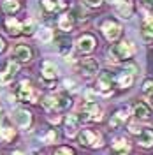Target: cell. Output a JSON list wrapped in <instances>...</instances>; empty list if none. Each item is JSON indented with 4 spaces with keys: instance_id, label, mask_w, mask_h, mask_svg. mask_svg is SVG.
<instances>
[{
    "instance_id": "6da1fadb",
    "label": "cell",
    "mask_w": 153,
    "mask_h": 155,
    "mask_svg": "<svg viewBox=\"0 0 153 155\" xmlns=\"http://www.w3.org/2000/svg\"><path fill=\"white\" fill-rule=\"evenodd\" d=\"M134 53H135V48H134V44H132L130 41H122V42L115 44L113 48L107 51L109 60H113V62H122V60H127V58L132 57Z\"/></svg>"
},
{
    "instance_id": "7a4b0ae2",
    "label": "cell",
    "mask_w": 153,
    "mask_h": 155,
    "mask_svg": "<svg viewBox=\"0 0 153 155\" xmlns=\"http://www.w3.org/2000/svg\"><path fill=\"white\" fill-rule=\"evenodd\" d=\"M14 97L18 101H23V102H27V101L28 102H37L39 92L30 87V81H21L14 90Z\"/></svg>"
},
{
    "instance_id": "3957f363",
    "label": "cell",
    "mask_w": 153,
    "mask_h": 155,
    "mask_svg": "<svg viewBox=\"0 0 153 155\" xmlns=\"http://www.w3.org/2000/svg\"><path fill=\"white\" fill-rule=\"evenodd\" d=\"M79 141L81 145L85 146H90V148H100L104 145L102 143V136L95 132V130H90V129H83L81 134H79Z\"/></svg>"
},
{
    "instance_id": "277c9868",
    "label": "cell",
    "mask_w": 153,
    "mask_h": 155,
    "mask_svg": "<svg viewBox=\"0 0 153 155\" xmlns=\"http://www.w3.org/2000/svg\"><path fill=\"white\" fill-rule=\"evenodd\" d=\"M12 118H14V122H16V125L19 129H28L32 125V113H30L28 109H23V107H18V109H14V113H12Z\"/></svg>"
},
{
    "instance_id": "5b68a950",
    "label": "cell",
    "mask_w": 153,
    "mask_h": 155,
    "mask_svg": "<svg viewBox=\"0 0 153 155\" xmlns=\"http://www.w3.org/2000/svg\"><path fill=\"white\" fill-rule=\"evenodd\" d=\"M97 90L102 94V95H109L111 92H113V76H111V72H100V76L97 79Z\"/></svg>"
},
{
    "instance_id": "8992f818",
    "label": "cell",
    "mask_w": 153,
    "mask_h": 155,
    "mask_svg": "<svg viewBox=\"0 0 153 155\" xmlns=\"http://www.w3.org/2000/svg\"><path fill=\"white\" fill-rule=\"evenodd\" d=\"M102 34L106 35L107 41H116L122 34V27H120V23H116L113 19H107L102 25Z\"/></svg>"
},
{
    "instance_id": "52a82bcc",
    "label": "cell",
    "mask_w": 153,
    "mask_h": 155,
    "mask_svg": "<svg viewBox=\"0 0 153 155\" xmlns=\"http://www.w3.org/2000/svg\"><path fill=\"white\" fill-rule=\"evenodd\" d=\"M83 113H85V120H100L102 118V109L97 104V101H86L83 106Z\"/></svg>"
},
{
    "instance_id": "ba28073f",
    "label": "cell",
    "mask_w": 153,
    "mask_h": 155,
    "mask_svg": "<svg viewBox=\"0 0 153 155\" xmlns=\"http://www.w3.org/2000/svg\"><path fill=\"white\" fill-rule=\"evenodd\" d=\"M97 41L93 35H81V37L77 39V49L79 51H83V53H90V51H93V48H95Z\"/></svg>"
},
{
    "instance_id": "9c48e42d",
    "label": "cell",
    "mask_w": 153,
    "mask_h": 155,
    "mask_svg": "<svg viewBox=\"0 0 153 155\" xmlns=\"http://www.w3.org/2000/svg\"><path fill=\"white\" fill-rule=\"evenodd\" d=\"M79 124H81V118L77 115H69L65 118V134L70 137V136L77 134V129H79Z\"/></svg>"
},
{
    "instance_id": "30bf717a",
    "label": "cell",
    "mask_w": 153,
    "mask_h": 155,
    "mask_svg": "<svg viewBox=\"0 0 153 155\" xmlns=\"http://www.w3.org/2000/svg\"><path fill=\"white\" fill-rule=\"evenodd\" d=\"M16 72H18V64L11 60V62L5 64V69L0 72V78H2V81H4V83H9L11 79L16 76Z\"/></svg>"
},
{
    "instance_id": "8fae6325",
    "label": "cell",
    "mask_w": 153,
    "mask_h": 155,
    "mask_svg": "<svg viewBox=\"0 0 153 155\" xmlns=\"http://www.w3.org/2000/svg\"><path fill=\"white\" fill-rule=\"evenodd\" d=\"M58 76V69L57 65L53 64V62H44V65H42V78L46 79V81H53V79H57Z\"/></svg>"
},
{
    "instance_id": "7c38bea8",
    "label": "cell",
    "mask_w": 153,
    "mask_h": 155,
    "mask_svg": "<svg viewBox=\"0 0 153 155\" xmlns=\"http://www.w3.org/2000/svg\"><path fill=\"white\" fill-rule=\"evenodd\" d=\"M81 69H83V72H86L88 76H93V74L99 72V62L93 60V58H85L81 62Z\"/></svg>"
},
{
    "instance_id": "4fadbf2b",
    "label": "cell",
    "mask_w": 153,
    "mask_h": 155,
    "mask_svg": "<svg viewBox=\"0 0 153 155\" xmlns=\"http://www.w3.org/2000/svg\"><path fill=\"white\" fill-rule=\"evenodd\" d=\"M116 83L122 88H129L134 83V72H132V71H123V72H120L118 78H116Z\"/></svg>"
},
{
    "instance_id": "5bb4252c",
    "label": "cell",
    "mask_w": 153,
    "mask_h": 155,
    "mask_svg": "<svg viewBox=\"0 0 153 155\" xmlns=\"http://www.w3.org/2000/svg\"><path fill=\"white\" fill-rule=\"evenodd\" d=\"M14 55H16V58L19 62H30L32 60V49L28 46H25V44H19L14 49Z\"/></svg>"
},
{
    "instance_id": "9a60e30c",
    "label": "cell",
    "mask_w": 153,
    "mask_h": 155,
    "mask_svg": "<svg viewBox=\"0 0 153 155\" xmlns=\"http://www.w3.org/2000/svg\"><path fill=\"white\" fill-rule=\"evenodd\" d=\"M42 7L48 12H57L65 9V0H42Z\"/></svg>"
},
{
    "instance_id": "2e32d148",
    "label": "cell",
    "mask_w": 153,
    "mask_h": 155,
    "mask_svg": "<svg viewBox=\"0 0 153 155\" xmlns=\"http://www.w3.org/2000/svg\"><path fill=\"white\" fill-rule=\"evenodd\" d=\"M139 145L143 148L153 146V129H143L139 132Z\"/></svg>"
},
{
    "instance_id": "e0dca14e",
    "label": "cell",
    "mask_w": 153,
    "mask_h": 155,
    "mask_svg": "<svg viewBox=\"0 0 153 155\" xmlns=\"http://www.w3.org/2000/svg\"><path fill=\"white\" fill-rule=\"evenodd\" d=\"M118 14H120V18L123 19H130L132 18V2L130 0H125L122 4H118Z\"/></svg>"
},
{
    "instance_id": "ac0fdd59",
    "label": "cell",
    "mask_w": 153,
    "mask_h": 155,
    "mask_svg": "<svg viewBox=\"0 0 153 155\" xmlns=\"http://www.w3.org/2000/svg\"><path fill=\"white\" fill-rule=\"evenodd\" d=\"M127 116H129V111H127V107L125 109H118L115 115H113V118H111V122H109V125L113 127H120L122 124H123L125 120H127Z\"/></svg>"
},
{
    "instance_id": "d6986e66",
    "label": "cell",
    "mask_w": 153,
    "mask_h": 155,
    "mask_svg": "<svg viewBox=\"0 0 153 155\" xmlns=\"http://www.w3.org/2000/svg\"><path fill=\"white\" fill-rule=\"evenodd\" d=\"M134 115L137 120H148L150 118V107L143 102H137L134 106Z\"/></svg>"
},
{
    "instance_id": "ffe728a7",
    "label": "cell",
    "mask_w": 153,
    "mask_h": 155,
    "mask_svg": "<svg viewBox=\"0 0 153 155\" xmlns=\"http://www.w3.org/2000/svg\"><path fill=\"white\" fill-rule=\"evenodd\" d=\"M58 27H60V30H63V32L72 30V27H74V16H72V14H63V16H60Z\"/></svg>"
},
{
    "instance_id": "44dd1931",
    "label": "cell",
    "mask_w": 153,
    "mask_h": 155,
    "mask_svg": "<svg viewBox=\"0 0 153 155\" xmlns=\"http://www.w3.org/2000/svg\"><path fill=\"white\" fill-rule=\"evenodd\" d=\"M2 9L5 14H16L19 11V2L18 0H4L2 2Z\"/></svg>"
},
{
    "instance_id": "7402d4cb",
    "label": "cell",
    "mask_w": 153,
    "mask_h": 155,
    "mask_svg": "<svg viewBox=\"0 0 153 155\" xmlns=\"http://www.w3.org/2000/svg\"><path fill=\"white\" fill-rule=\"evenodd\" d=\"M5 27H7V32H9L11 35H18V34H21V25H19L18 19L7 18L5 19Z\"/></svg>"
},
{
    "instance_id": "603a6c76",
    "label": "cell",
    "mask_w": 153,
    "mask_h": 155,
    "mask_svg": "<svg viewBox=\"0 0 153 155\" xmlns=\"http://www.w3.org/2000/svg\"><path fill=\"white\" fill-rule=\"evenodd\" d=\"M143 37L148 42H153V18H148L143 25Z\"/></svg>"
},
{
    "instance_id": "cb8c5ba5",
    "label": "cell",
    "mask_w": 153,
    "mask_h": 155,
    "mask_svg": "<svg viewBox=\"0 0 153 155\" xmlns=\"http://www.w3.org/2000/svg\"><path fill=\"white\" fill-rule=\"evenodd\" d=\"M70 104H72V101H70L69 95H65V94H58L57 95V111H60V109H67Z\"/></svg>"
},
{
    "instance_id": "d4e9b609",
    "label": "cell",
    "mask_w": 153,
    "mask_h": 155,
    "mask_svg": "<svg viewBox=\"0 0 153 155\" xmlns=\"http://www.w3.org/2000/svg\"><path fill=\"white\" fill-rule=\"evenodd\" d=\"M57 42H58L57 48H58L60 53H63V55H65V53L70 51V41H69V37H58Z\"/></svg>"
},
{
    "instance_id": "484cf974",
    "label": "cell",
    "mask_w": 153,
    "mask_h": 155,
    "mask_svg": "<svg viewBox=\"0 0 153 155\" xmlns=\"http://www.w3.org/2000/svg\"><path fill=\"white\" fill-rule=\"evenodd\" d=\"M14 137V129L9 125H2L0 127V139L2 141H11Z\"/></svg>"
},
{
    "instance_id": "4316f807",
    "label": "cell",
    "mask_w": 153,
    "mask_h": 155,
    "mask_svg": "<svg viewBox=\"0 0 153 155\" xmlns=\"http://www.w3.org/2000/svg\"><path fill=\"white\" fill-rule=\"evenodd\" d=\"M113 148H115V152H129V141L125 137H116Z\"/></svg>"
},
{
    "instance_id": "83f0119b",
    "label": "cell",
    "mask_w": 153,
    "mask_h": 155,
    "mask_svg": "<svg viewBox=\"0 0 153 155\" xmlns=\"http://www.w3.org/2000/svg\"><path fill=\"white\" fill-rule=\"evenodd\" d=\"M143 95L153 99V79H146L143 83Z\"/></svg>"
},
{
    "instance_id": "f1b7e54d",
    "label": "cell",
    "mask_w": 153,
    "mask_h": 155,
    "mask_svg": "<svg viewBox=\"0 0 153 155\" xmlns=\"http://www.w3.org/2000/svg\"><path fill=\"white\" fill-rule=\"evenodd\" d=\"M37 37L41 42H49L51 39H53V32L49 28H41L39 30V34H37Z\"/></svg>"
},
{
    "instance_id": "f546056e",
    "label": "cell",
    "mask_w": 153,
    "mask_h": 155,
    "mask_svg": "<svg viewBox=\"0 0 153 155\" xmlns=\"http://www.w3.org/2000/svg\"><path fill=\"white\" fill-rule=\"evenodd\" d=\"M34 30H35V21H34V19H28V21H25V23L21 25V32H23L25 35H32Z\"/></svg>"
},
{
    "instance_id": "4dcf8cb0",
    "label": "cell",
    "mask_w": 153,
    "mask_h": 155,
    "mask_svg": "<svg viewBox=\"0 0 153 155\" xmlns=\"http://www.w3.org/2000/svg\"><path fill=\"white\" fill-rule=\"evenodd\" d=\"M44 107L48 109V111H57V95H48L44 97Z\"/></svg>"
},
{
    "instance_id": "1f68e13d",
    "label": "cell",
    "mask_w": 153,
    "mask_h": 155,
    "mask_svg": "<svg viewBox=\"0 0 153 155\" xmlns=\"http://www.w3.org/2000/svg\"><path fill=\"white\" fill-rule=\"evenodd\" d=\"M57 139H58V134H57V130H53V129L48 130V134L44 136V143H46V145H53Z\"/></svg>"
},
{
    "instance_id": "d6a6232c",
    "label": "cell",
    "mask_w": 153,
    "mask_h": 155,
    "mask_svg": "<svg viewBox=\"0 0 153 155\" xmlns=\"http://www.w3.org/2000/svg\"><path fill=\"white\" fill-rule=\"evenodd\" d=\"M55 155H74V150L69 148V146H58Z\"/></svg>"
},
{
    "instance_id": "836d02e7",
    "label": "cell",
    "mask_w": 153,
    "mask_h": 155,
    "mask_svg": "<svg viewBox=\"0 0 153 155\" xmlns=\"http://www.w3.org/2000/svg\"><path fill=\"white\" fill-rule=\"evenodd\" d=\"M86 5H90V7H99L100 4H102V0H85Z\"/></svg>"
},
{
    "instance_id": "e575fe53",
    "label": "cell",
    "mask_w": 153,
    "mask_h": 155,
    "mask_svg": "<svg viewBox=\"0 0 153 155\" xmlns=\"http://www.w3.org/2000/svg\"><path fill=\"white\" fill-rule=\"evenodd\" d=\"M129 130H130L132 134H139L143 129H137V125H135V124H130V125H129Z\"/></svg>"
},
{
    "instance_id": "d590c367",
    "label": "cell",
    "mask_w": 153,
    "mask_h": 155,
    "mask_svg": "<svg viewBox=\"0 0 153 155\" xmlns=\"http://www.w3.org/2000/svg\"><path fill=\"white\" fill-rule=\"evenodd\" d=\"M86 101H97L95 94H93V92H90V90H88V92H86Z\"/></svg>"
},
{
    "instance_id": "8d00e7d4",
    "label": "cell",
    "mask_w": 153,
    "mask_h": 155,
    "mask_svg": "<svg viewBox=\"0 0 153 155\" xmlns=\"http://www.w3.org/2000/svg\"><path fill=\"white\" fill-rule=\"evenodd\" d=\"M4 49H5V44H4V39L0 37V53H2Z\"/></svg>"
},
{
    "instance_id": "74e56055",
    "label": "cell",
    "mask_w": 153,
    "mask_h": 155,
    "mask_svg": "<svg viewBox=\"0 0 153 155\" xmlns=\"http://www.w3.org/2000/svg\"><path fill=\"white\" fill-rule=\"evenodd\" d=\"M144 4H148V5H153V0H143Z\"/></svg>"
},
{
    "instance_id": "f35d334b",
    "label": "cell",
    "mask_w": 153,
    "mask_h": 155,
    "mask_svg": "<svg viewBox=\"0 0 153 155\" xmlns=\"http://www.w3.org/2000/svg\"><path fill=\"white\" fill-rule=\"evenodd\" d=\"M2 115H4V107L0 106V120H2Z\"/></svg>"
},
{
    "instance_id": "ab89813d",
    "label": "cell",
    "mask_w": 153,
    "mask_h": 155,
    "mask_svg": "<svg viewBox=\"0 0 153 155\" xmlns=\"http://www.w3.org/2000/svg\"><path fill=\"white\" fill-rule=\"evenodd\" d=\"M12 155H25V153H23V152H19V150H18V152H14Z\"/></svg>"
},
{
    "instance_id": "60d3db41",
    "label": "cell",
    "mask_w": 153,
    "mask_h": 155,
    "mask_svg": "<svg viewBox=\"0 0 153 155\" xmlns=\"http://www.w3.org/2000/svg\"><path fill=\"white\" fill-rule=\"evenodd\" d=\"M122 2H125V0H115V4L118 5V4H122Z\"/></svg>"
},
{
    "instance_id": "b9f144b4",
    "label": "cell",
    "mask_w": 153,
    "mask_h": 155,
    "mask_svg": "<svg viewBox=\"0 0 153 155\" xmlns=\"http://www.w3.org/2000/svg\"><path fill=\"white\" fill-rule=\"evenodd\" d=\"M30 155H35V153H30Z\"/></svg>"
}]
</instances>
